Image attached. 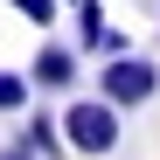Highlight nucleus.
Returning <instances> with one entry per match:
<instances>
[{
  "label": "nucleus",
  "mask_w": 160,
  "mask_h": 160,
  "mask_svg": "<svg viewBox=\"0 0 160 160\" xmlns=\"http://www.w3.org/2000/svg\"><path fill=\"white\" fill-rule=\"evenodd\" d=\"M118 132H125V112H118L104 91L63 104V139H70L77 153H112V146H118Z\"/></svg>",
  "instance_id": "obj_1"
},
{
  "label": "nucleus",
  "mask_w": 160,
  "mask_h": 160,
  "mask_svg": "<svg viewBox=\"0 0 160 160\" xmlns=\"http://www.w3.org/2000/svg\"><path fill=\"white\" fill-rule=\"evenodd\" d=\"M21 139H28V146H35L42 160H56V153L70 146V139H63V118H42V112L28 118V132H21Z\"/></svg>",
  "instance_id": "obj_4"
},
{
  "label": "nucleus",
  "mask_w": 160,
  "mask_h": 160,
  "mask_svg": "<svg viewBox=\"0 0 160 160\" xmlns=\"http://www.w3.org/2000/svg\"><path fill=\"white\" fill-rule=\"evenodd\" d=\"M77 42L84 49L104 42V0H77Z\"/></svg>",
  "instance_id": "obj_5"
},
{
  "label": "nucleus",
  "mask_w": 160,
  "mask_h": 160,
  "mask_svg": "<svg viewBox=\"0 0 160 160\" xmlns=\"http://www.w3.org/2000/svg\"><path fill=\"white\" fill-rule=\"evenodd\" d=\"M28 77H35V91H70L77 84V49L70 42H42L35 63H28Z\"/></svg>",
  "instance_id": "obj_3"
},
{
  "label": "nucleus",
  "mask_w": 160,
  "mask_h": 160,
  "mask_svg": "<svg viewBox=\"0 0 160 160\" xmlns=\"http://www.w3.org/2000/svg\"><path fill=\"white\" fill-rule=\"evenodd\" d=\"M98 91L118 104V112H132V104H146L153 91H160V70L146 63V56H104V70H98Z\"/></svg>",
  "instance_id": "obj_2"
},
{
  "label": "nucleus",
  "mask_w": 160,
  "mask_h": 160,
  "mask_svg": "<svg viewBox=\"0 0 160 160\" xmlns=\"http://www.w3.org/2000/svg\"><path fill=\"white\" fill-rule=\"evenodd\" d=\"M28 98H35V77L0 70V112H28Z\"/></svg>",
  "instance_id": "obj_6"
},
{
  "label": "nucleus",
  "mask_w": 160,
  "mask_h": 160,
  "mask_svg": "<svg viewBox=\"0 0 160 160\" xmlns=\"http://www.w3.org/2000/svg\"><path fill=\"white\" fill-rule=\"evenodd\" d=\"M0 160H42V153H35L28 139H14V146H0Z\"/></svg>",
  "instance_id": "obj_8"
},
{
  "label": "nucleus",
  "mask_w": 160,
  "mask_h": 160,
  "mask_svg": "<svg viewBox=\"0 0 160 160\" xmlns=\"http://www.w3.org/2000/svg\"><path fill=\"white\" fill-rule=\"evenodd\" d=\"M7 7H14L21 21H35V28H49V21L63 14V0H7Z\"/></svg>",
  "instance_id": "obj_7"
},
{
  "label": "nucleus",
  "mask_w": 160,
  "mask_h": 160,
  "mask_svg": "<svg viewBox=\"0 0 160 160\" xmlns=\"http://www.w3.org/2000/svg\"><path fill=\"white\" fill-rule=\"evenodd\" d=\"M63 7H77V0H63Z\"/></svg>",
  "instance_id": "obj_9"
}]
</instances>
